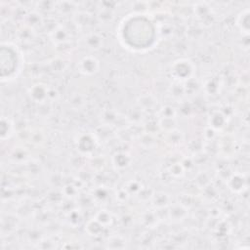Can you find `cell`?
<instances>
[{
  "label": "cell",
  "mask_w": 250,
  "mask_h": 250,
  "mask_svg": "<svg viewBox=\"0 0 250 250\" xmlns=\"http://www.w3.org/2000/svg\"><path fill=\"white\" fill-rule=\"evenodd\" d=\"M121 34L124 44L134 50L150 48L156 37L153 22L143 15H134L124 21Z\"/></svg>",
  "instance_id": "cell-1"
},
{
  "label": "cell",
  "mask_w": 250,
  "mask_h": 250,
  "mask_svg": "<svg viewBox=\"0 0 250 250\" xmlns=\"http://www.w3.org/2000/svg\"><path fill=\"white\" fill-rule=\"evenodd\" d=\"M21 57L16 46L10 43H2L1 46V79L9 81L21 71Z\"/></svg>",
  "instance_id": "cell-2"
}]
</instances>
